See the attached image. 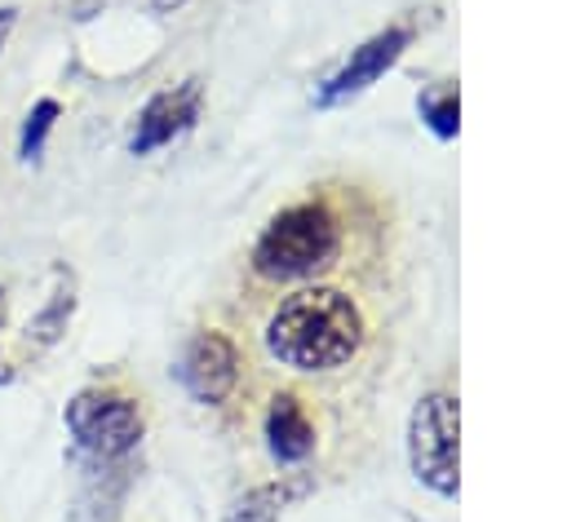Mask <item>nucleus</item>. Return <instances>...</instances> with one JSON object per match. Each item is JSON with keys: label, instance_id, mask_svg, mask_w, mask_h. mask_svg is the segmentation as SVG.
<instances>
[{"label": "nucleus", "instance_id": "20e7f679", "mask_svg": "<svg viewBox=\"0 0 567 522\" xmlns=\"http://www.w3.org/2000/svg\"><path fill=\"white\" fill-rule=\"evenodd\" d=\"M62 420L75 447L93 460H120L142 442V407L115 389H80Z\"/></svg>", "mask_w": 567, "mask_h": 522}, {"label": "nucleus", "instance_id": "2eb2a0df", "mask_svg": "<svg viewBox=\"0 0 567 522\" xmlns=\"http://www.w3.org/2000/svg\"><path fill=\"white\" fill-rule=\"evenodd\" d=\"M155 4V13H173V9H182L186 0H151Z\"/></svg>", "mask_w": 567, "mask_h": 522}, {"label": "nucleus", "instance_id": "6e6552de", "mask_svg": "<svg viewBox=\"0 0 567 522\" xmlns=\"http://www.w3.org/2000/svg\"><path fill=\"white\" fill-rule=\"evenodd\" d=\"M266 442L279 464H297L315 451V425L297 394H275L266 411Z\"/></svg>", "mask_w": 567, "mask_h": 522}, {"label": "nucleus", "instance_id": "ddd939ff", "mask_svg": "<svg viewBox=\"0 0 567 522\" xmlns=\"http://www.w3.org/2000/svg\"><path fill=\"white\" fill-rule=\"evenodd\" d=\"M13 22H18V9H13V4H4V9H0V49H4V40H9Z\"/></svg>", "mask_w": 567, "mask_h": 522}, {"label": "nucleus", "instance_id": "9d476101", "mask_svg": "<svg viewBox=\"0 0 567 522\" xmlns=\"http://www.w3.org/2000/svg\"><path fill=\"white\" fill-rule=\"evenodd\" d=\"M71 310H75V283H71V274L66 270H58V288H53V296H49V305L31 319V327H27V341L31 345H53L62 332H66V323H71Z\"/></svg>", "mask_w": 567, "mask_h": 522}, {"label": "nucleus", "instance_id": "0eeeda50", "mask_svg": "<svg viewBox=\"0 0 567 522\" xmlns=\"http://www.w3.org/2000/svg\"><path fill=\"white\" fill-rule=\"evenodd\" d=\"M408 40H412V27H385V31H377L372 40H363V44L350 53V62H346L337 75H328V84L315 93V102H319V106H337V102L363 93L368 84H377V80L399 62V53L408 49Z\"/></svg>", "mask_w": 567, "mask_h": 522}, {"label": "nucleus", "instance_id": "1a4fd4ad", "mask_svg": "<svg viewBox=\"0 0 567 522\" xmlns=\"http://www.w3.org/2000/svg\"><path fill=\"white\" fill-rule=\"evenodd\" d=\"M310 491H315V478H310V473H284V478H275V482H261V487L244 491V495L230 504L226 522H279L284 509H292V504L306 500Z\"/></svg>", "mask_w": 567, "mask_h": 522}, {"label": "nucleus", "instance_id": "f257e3e1", "mask_svg": "<svg viewBox=\"0 0 567 522\" xmlns=\"http://www.w3.org/2000/svg\"><path fill=\"white\" fill-rule=\"evenodd\" d=\"M363 310L341 288H301L266 323V349L292 372L346 367L363 345Z\"/></svg>", "mask_w": 567, "mask_h": 522}, {"label": "nucleus", "instance_id": "f03ea898", "mask_svg": "<svg viewBox=\"0 0 567 522\" xmlns=\"http://www.w3.org/2000/svg\"><path fill=\"white\" fill-rule=\"evenodd\" d=\"M341 252V221L328 203L306 199L270 217L252 243V274L266 283H297L323 274Z\"/></svg>", "mask_w": 567, "mask_h": 522}, {"label": "nucleus", "instance_id": "f8f14e48", "mask_svg": "<svg viewBox=\"0 0 567 522\" xmlns=\"http://www.w3.org/2000/svg\"><path fill=\"white\" fill-rule=\"evenodd\" d=\"M421 115L439 137H456V93H439V97H421Z\"/></svg>", "mask_w": 567, "mask_h": 522}, {"label": "nucleus", "instance_id": "7ed1b4c3", "mask_svg": "<svg viewBox=\"0 0 567 522\" xmlns=\"http://www.w3.org/2000/svg\"><path fill=\"white\" fill-rule=\"evenodd\" d=\"M408 464H412L416 482H425L434 495L452 500L461 491V478H456V394L434 389L412 407Z\"/></svg>", "mask_w": 567, "mask_h": 522}, {"label": "nucleus", "instance_id": "9b49d317", "mask_svg": "<svg viewBox=\"0 0 567 522\" xmlns=\"http://www.w3.org/2000/svg\"><path fill=\"white\" fill-rule=\"evenodd\" d=\"M58 102L53 97H40L31 111H27V119H22V133H18V155L27 159V164H35L40 159V150H44V137H49V128H53V119H58Z\"/></svg>", "mask_w": 567, "mask_h": 522}, {"label": "nucleus", "instance_id": "39448f33", "mask_svg": "<svg viewBox=\"0 0 567 522\" xmlns=\"http://www.w3.org/2000/svg\"><path fill=\"white\" fill-rule=\"evenodd\" d=\"M177 380L186 385V394L204 407H217L230 398V389L239 385V349L226 332L204 327L186 341L182 358H177Z\"/></svg>", "mask_w": 567, "mask_h": 522}, {"label": "nucleus", "instance_id": "4468645a", "mask_svg": "<svg viewBox=\"0 0 567 522\" xmlns=\"http://www.w3.org/2000/svg\"><path fill=\"white\" fill-rule=\"evenodd\" d=\"M0 327H4V288H0ZM13 380V367L4 363V354H0V385H9Z\"/></svg>", "mask_w": 567, "mask_h": 522}, {"label": "nucleus", "instance_id": "423d86ee", "mask_svg": "<svg viewBox=\"0 0 567 522\" xmlns=\"http://www.w3.org/2000/svg\"><path fill=\"white\" fill-rule=\"evenodd\" d=\"M199 102H204L199 80H182L177 88L155 93V97L137 111V124H133L128 150H133V155H151V150H159V146L177 142L186 128H195V119H199Z\"/></svg>", "mask_w": 567, "mask_h": 522}]
</instances>
